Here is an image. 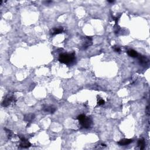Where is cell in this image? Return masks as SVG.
<instances>
[{"label": "cell", "instance_id": "obj_13", "mask_svg": "<svg viewBox=\"0 0 150 150\" xmlns=\"http://www.w3.org/2000/svg\"><path fill=\"white\" fill-rule=\"evenodd\" d=\"M114 50L116 52H120L121 51V49L118 47H114Z\"/></svg>", "mask_w": 150, "mask_h": 150}, {"label": "cell", "instance_id": "obj_3", "mask_svg": "<svg viewBox=\"0 0 150 150\" xmlns=\"http://www.w3.org/2000/svg\"><path fill=\"white\" fill-rule=\"evenodd\" d=\"M15 102V97L13 96L8 95L4 99L2 103V106L4 107H7L11 104V103Z\"/></svg>", "mask_w": 150, "mask_h": 150}, {"label": "cell", "instance_id": "obj_9", "mask_svg": "<svg viewBox=\"0 0 150 150\" xmlns=\"http://www.w3.org/2000/svg\"><path fill=\"white\" fill-rule=\"evenodd\" d=\"M127 53L129 56L132 57H137L138 56V53L133 49H130L127 51Z\"/></svg>", "mask_w": 150, "mask_h": 150}, {"label": "cell", "instance_id": "obj_11", "mask_svg": "<svg viewBox=\"0 0 150 150\" xmlns=\"http://www.w3.org/2000/svg\"><path fill=\"white\" fill-rule=\"evenodd\" d=\"M139 61L140 63L141 64H146L148 62L149 60L147 59V57H146L145 56H139Z\"/></svg>", "mask_w": 150, "mask_h": 150}, {"label": "cell", "instance_id": "obj_8", "mask_svg": "<svg viewBox=\"0 0 150 150\" xmlns=\"http://www.w3.org/2000/svg\"><path fill=\"white\" fill-rule=\"evenodd\" d=\"M35 118V115L33 114H29L26 115L24 117V120L25 121H27L28 123H31V121H32Z\"/></svg>", "mask_w": 150, "mask_h": 150}, {"label": "cell", "instance_id": "obj_12", "mask_svg": "<svg viewBox=\"0 0 150 150\" xmlns=\"http://www.w3.org/2000/svg\"><path fill=\"white\" fill-rule=\"evenodd\" d=\"M104 103H105L104 100L102 99V98H100L99 100L98 101V104L99 105V106H101V105H103Z\"/></svg>", "mask_w": 150, "mask_h": 150}, {"label": "cell", "instance_id": "obj_14", "mask_svg": "<svg viewBox=\"0 0 150 150\" xmlns=\"http://www.w3.org/2000/svg\"><path fill=\"white\" fill-rule=\"evenodd\" d=\"M109 2H110V3H113V2H114V1H108Z\"/></svg>", "mask_w": 150, "mask_h": 150}, {"label": "cell", "instance_id": "obj_6", "mask_svg": "<svg viewBox=\"0 0 150 150\" xmlns=\"http://www.w3.org/2000/svg\"><path fill=\"white\" fill-rule=\"evenodd\" d=\"M63 31V28L62 27L54 28L52 29L51 32V34L52 35H55L59 34Z\"/></svg>", "mask_w": 150, "mask_h": 150}, {"label": "cell", "instance_id": "obj_7", "mask_svg": "<svg viewBox=\"0 0 150 150\" xmlns=\"http://www.w3.org/2000/svg\"><path fill=\"white\" fill-rule=\"evenodd\" d=\"M43 110L46 112H49L50 113H53L56 111V107L53 106H47L43 107Z\"/></svg>", "mask_w": 150, "mask_h": 150}, {"label": "cell", "instance_id": "obj_2", "mask_svg": "<svg viewBox=\"0 0 150 150\" xmlns=\"http://www.w3.org/2000/svg\"><path fill=\"white\" fill-rule=\"evenodd\" d=\"M77 119L79 121V123H80L82 127L84 128V129H88L91 126L92 120L89 117H87L85 115H79L77 117Z\"/></svg>", "mask_w": 150, "mask_h": 150}, {"label": "cell", "instance_id": "obj_4", "mask_svg": "<svg viewBox=\"0 0 150 150\" xmlns=\"http://www.w3.org/2000/svg\"><path fill=\"white\" fill-rule=\"evenodd\" d=\"M20 146L21 147H22V148H29L31 146V144L25 138L22 137V138H21V143Z\"/></svg>", "mask_w": 150, "mask_h": 150}, {"label": "cell", "instance_id": "obj_1", "mask_svg": "<svg viewBox=\"0 0 150 150\" xmlns=\"http://www.w3.org/2000/svg\"><path fill=\"white\" fill-rule=\"evenodd\" d=\"M75 59V53H62L59 56V61L60 62L65 64H69Z\"/></svg>", "mask_w": 150, "mask_h": 150}, {"label": "cell", "instance_id": "obj_5", "mask_svg": "<svg viewBox=\"0 0 150 150\" xmlns=\"http://www.w3.org/2000/svg\"><path fill=\"white\" fill-rule=\"evenodd\" d=\"M132 142H133V140L124 138V139L121 140L120 141H119L118 142V144H119L120 145L124 146V145H127L130 144Z\"/></svg>", "mask_w": 150, "mask_h": 150}, {"label": "cell", "instance_id": "obj_10", "mask_svg": "<svg viewBox=\"0 0 150 150\" xmlns=\"http://www.w3.org/2000/svg\"><path fill=\"white\" fill-rule=\"evenodd\" d=\"M145 141L144 138H141L138 140V146L140 147L141 150H143L145 148Z\"/></svg>", "mask_w": 150, "mask_h": 150}]
</instances>
